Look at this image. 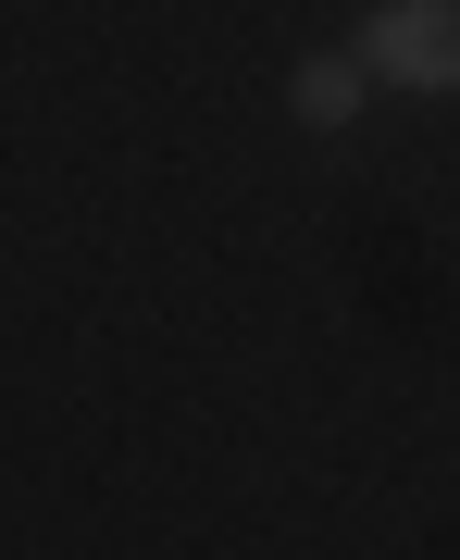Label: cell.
Wrapping results in <instances>:
<instances>
[{"instance_id":"cell-1","label":"cell","mask_w":460,"mask_h":560,"mask_svg":"<svg viewBox=\"0 0 460 560\" xmlns=\"http://www.w3.org/2000/svg\"><path fill=\"white\" fill-rule=\"evenodd\" d=\"M361 75L448 101V88H460V0H386V13L361 25Z\"/></svg>"},{"instance_id":"cell-2","label":"cell","mask_w":460,"mask_h":560,"mask_svg":"<svg viewBox=\"0 0 460 560\" xmlns=\"http://www.w3.org/2000/svg\"><path fill=\"white\" fill-rule=\"evenodd\" d=\"M361 88H374V75H361V50L299 62V125H349V113H361Z\"/></svg>"}]
</instances>
